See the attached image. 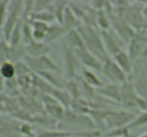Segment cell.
Returning <instances> with one entry per match:
<instances>
[{"label": "cell", "instance_id": "37", "mask_svg": "<svg viewBox=\"0 0 147 137\" xmlns=\"http://www.w3.org/2000/svg\"><path fill=\"white\" fill-rule=\"evenodd\" d=\"M98 27L100 30H109L111 28L110 17L104 10L98 11Z\"/></svg>", "mask_w": 147, "mask_h": 137}, {"label": "cell", "instance_id": "10", "mask_svg": "<svg viewBox=\"0 0 147 137\" xmlns=\"http://www.w3.org/2000/svg\"><path fill=\"white\" fill-rule=\"evenodd\" d=\"M26 54L25 45L20 44L17 47L11 46L4 38L1 39L0 44V57L1 62L5 61L16 63L22 61Z\"/></svg>", "mask_w": 147, "mask_h": 137}, {"label": "cell", "instance_id": "19", "mask_svg": "<svg viewBox=\"0 0 147 137\" xmlns=\"http://www.w3.org/2000/svg\"><path fill=\"white\" fill-rule=\"evenodd\" d=\"M32 124H39L42 126L47 128V130H56L58 128L60 121L53 118L47 113L45 112L33 116Z\"/></svg>", "mask_w": 147, "mask_h": 137}, {"label": "cell", "instance_id": "41", "mask_svg": "<svg viewBox=\"0 0 147 137\" xmlns=\"http://www.w3.org/2000/svg\"><path fill=\"white\" fill-rule=\"evenodd\" d=\"M14 66H15L16 76L17 77L29 75V74H31L32 73H33L30 67L27 64V63L22 60L14 63Z\"/></svg>", "mask_w": 147, "mask_h": 137}, {"label": "cell", "instance_id": "8", "mask_svg": "<svg viewBox=\"0 0 147 137\" xmlns=\"http://www.w3.org/2000/svg\"><path fill=\"white\" fill-rule=\"evenodd\" d=\"M23 122L7 114H1L0 121L1 137H30L22 132Z\"/></svg>", "mask_w": 147, "mask_h": 137}, {"label": "cell", "instance_id": "26", "mask_svg": "<svg viewBox=\"0 0 147 137\" xmlns=\"http://www.w3.org/2000/svg\"><path fill=\"white\" fill-rule=\"evenodd\" d=\"M70 108L79 114H89L90 111L93 109V104L92 101L81 97L77 99H73Z\"/></svg>", "mask_w": 147, "mask_h": 137}, {"label": "cell", "instance_id": "3", "mask_svg": "<svg viewBox=\"0 0 147 137\" xmlns=\"http://www.w3.org/2000/svg\"><path fill=\"white\" fill-rule=\"evenodd\" d=\"M24 2V1L22 0H12L9 1L8 14L4 24L1 27L3 37L6 41H8L13 29L22 19Z\"/></svg>", "mask_w": 147, "mask_h": 137}, {"label": "cell", "instance_id": "28", "mask_svg": "<svg viewBox=\"0 0 147 137\" xmlns=\"http://www.w3.org/2000/svg\"><path fill=\"white\" fill-rule=\"evenodd\" d=\"M80 76L86 82L96 88V89L104 86V84L102 82L101 80L91 69H89L86 67H83Z\"/></svg>", "mask_w": 147, "mask_h": 137}, {"label": "cell", "instance_id": "12", "mask_svg": "<svg viewBox=\"0 0 147 137\" xmlns=\"http://www.w3.org/2000/svg\"><path fill=\"white\" fill-rule=\"evenodd\" d=\"M108 14L110 17L111 29L128 45L136 31L123 19L118 17L113 13Z\"/></svg>", "mask_w": 147, "mask_h": 137}, {"label": "cell", "instance_id": "24", "mask_svg": "<svg viewBox=\"0 0 147 137\" xmlns=\"http://www.w3.org/2000/svg\"><path fill=\"white\" fill-rule=\"evenodd\" d=\"M68 6L80 21H82L91 7L89 1H69Z\"/></svg>", "mask_w": 147, "mask_h": 137}, {"label": "cell", "instance_id": "48", "mask_svg": "<svg viewBox=\"0 0 147 137\" xmlns=\"http://www.w3.org/2000/svg\"><path fill=\"white\" fill-rule=\"evenodd\" d=\"M143 14H144V17H145V19H146V20L147 21V1H146V4H145L144 7Z\"/></svg>", "mask_w": 147, "mask_h": 137}, {"label": "cell", "instance_id": "47", "mask_svg": "<svg viewBox=\"0 0 147 137\" xmlns=\"http://www.w3.org/2000/svg\"><path fill=\"white\" fill-rule=\"evenodd\" d=\"M138 108L142 112L147 113V100L139 96L138 99Z\"/></svg>", "mask_w": 147, "mask_h": 137}, {"label": "cell", "instance_id": "7", "mask_svg": "<svg viewBox=\"0 0 147 137\" xmlns=\"http://www.w3.org/2000/svg\"><path fill=\"white\" fill-rule=\"evenodd\" d=\"M23 61L27 63L33 73L49 71L61 74V69L54 61L47 55L40 57H33L25 54Z\"/></svg>", "mask_w": 147, "mask_h": 137}, {"label": "cell", "instance_id": "49", "mask_svg": "<svg viewBox=\"0 0 147 137\" xmlns=\"http://www.w3.org/2000/svg\"><path fill=\"white\" fill-rule=\"evenodd\" d=\"M140 137H147V132L145 133V134H143V135H142V136H141Z\"/></svg>", "mask_w": 147, "mask_h": 137}, {"label": "cell", "instance_id": "23", "mask_svg": "<svg viewBox=\"0 0 147 137\" xmlns=\"http://www.w3.org/2000/svg\"><path fill=\"white\" fill-rule=\"evenodd\" d=\"M66 34H67V31L64 28L63 24L58 22L53 23L50 25L48 31L46 33V37L44 41L47 44L53 42L58 39L62 36H65Z\"/></svg>", "mask_w": 147, "mask_h": 137}, {"label": "cell", "instance_id": "40", "mask_svg": "<svg viewBox=\"0 0 147 137\" xmlns=\"http://www.w3.org/2000/svg\"><path fill=\"white\" fill-rule=\"evenodd\" d=\"M147 124V113L142 112L137 115L135 119L127 126L129 129L140 128Z\"/></svg>", "mask_w": 147, "mask_h": 137}, {"label": "cell", "instance_id": "35", "mask_svg": "<svg viewBox=\"0 0 147 137\" xmlns=\"http://www.w3.org/2000/svg\"><path fill=\"white\" fill-rule=\"evenodd\" d=\"M32 20H37V21H43V22L49 24V23H52L55 21L56 18L54 14L50 10H45V11H40V12L33 13L32 14L30 21Z\"/></svg>", "mask_w": 147, "mask_h": 137}, {"label": "cell", "instance_id": "25", "mask_svg": "<svg viewBox=\"0 0 147 137\" xmlns=\"http://www.w3.org/2000/svg\"><path fill=\"white\" fill-rule=\"evenodd\" d=\"M45 111L48 115L58 121H63L65 114L66 108L60 103L45 105Z\"/></svg>", "mask_w": 147, "mask_h": 137}, {"label": "cell", "instance_id": "29", "mask_svg": "<svg viewBox=\"0 0 147 137\" xmlns=\"http://www.w3.org/2000/svg\"><path fill=\"white\" fill-rule=\"evenodd\" d=\"M61 105L65 108H69L71 106L73 99L68 92L65 89H59L55 88L51 94Z\"/></svg>", "mask_w": 147, "mask_h": 137}, {"label": "cell", "instance_id": "30", "mask_svg": "<svg viewBox=\"0 0 147 137\" xmlns=\"http://www.w3.org/2000/svg\"><path fill=\"white\" fill-rule=\"evenodd\" d=\"M111 110L108 108H95L90 111L88 115L93 118L97 126H105V121Z\"/></svg>", "mask_w": 147, "mask_h": 137}, {"label": "cell", "instance_id": "5", "mask_svg": "<svg viewBox=\"0 0 147 137\" xmlns=\"http://www.w3.org/2000/svg\"><path fill=\"white\" fill-rule=\"evenodd\" d=\"M127 52L134 63L147 57V31H136L128 44Z\"/></svg>", "mask_w": 147, "mask_h": 137}, {"label": "cell", "instance_id": "20", "mask_svg": "<svg viewBox=\"0 0 147 137\" xmlns=\"http://www.w3.org/2000/svg\"><path fill=\"white\" fill-rule=\"evenodd\" d=\"M113 59L128 76L131 74L134 63L133 62L127 51L123 50L116 54Z\"/></svg>", "mask_w": 147, "mask_h": 137}, {"label": "cell", "instance_id": "6", "mask_svg": "<svg viewBox=\"0 0 147 137\" xmlns=\"http://www.w3.org/2000/svg\"><path fill=\"white\" fill-rule=\"evenodd\" d=\"M137 112L128 110H111L105 121V126L110 130L129 125L135 119Z\"/></svg>", "mask_w": 147, "mask_h": 137}, {"label": "cell", "instance_id": "34", "mask_svg": "<svg viewBox=\"0 0 147 137\" xmlns=\"http://www.w3.org/2000/svg\"><path fill=\"white\" fill-rule=\"evenodd\" d=\"M1 76L4 79H9L16 76L15 66L14 63L9 61H5L1 62V68H0Z\"/></svg>", "mask_w": 147, "mask_h": 137}, {"label": "cell", "instance_id": "22", "mask_svg": "<svg viewBox=\"0 0 147 137\" xmlns=\"http://www.w3.org/2000/svg\"><path fill=\"white\" fill-rule=\"evenodd\" d=\"M61 24H63V26L65 29L67 33L70 30L78 28L82 24V22L78 18L77 16L75 14V13L72 11L71 9L69 7V6H67L65 11L63 23Z\"/></svg>", "mask_w": 147, "mask_h": 137}, {"label": "cell", "instance_id": "17", "mask_svg": "<svg viewBox=\"0 0 147 137\" xmlns=\"http://www.w3.org/2000/svg\"><path fill=\"white\" fill-rule=\"evenodd\" d=\"M51 51V47L45 41H34L32 44L25 46L26 54L33 57H40L47 55Z\"/></svg>", "mask_w": 147, "mask_h": 137}, {"label": "cell", "instance_id": "21", "mask_svg": "<svg viewBox=\"0 0 147 137\" xmlns=\"http://www.w3.org/2000/svg\"><path fill=\"white\" fill-rule=\"evenodd\" d=\"M64 41H65L67 45L73 48V49L86 48L83 37L80 35L77 29L69 31L64 36Z\"/></svg>", "mask_w": 147, "mask_h": 137}, {"label": "cell", "instance_id": "31", "mask_svg": "<svg viewBox=\"0 0 147 137\" xmlns=\"http://www.w3.org/2000/svg\"><path fill=\"white\" fill-rule=\"evenodd\" d=\"M23 21L22 19L19 21L16 27L13 29L9 39L8 40L9 44L13 47H17V46L22 44V27H23Z\"/></svg>", "mask_w": 147, "mask_h": 137}, {"label": "cell", "instance_id": "14", "mask_svg": "<svg viewBox=\"0 0 147 137\" xmlns=\"http://www.w3.org/2000/svg\"><path fill=\"white\" fill-rule=\"evenodd\" d=\"M139 96L135 90L133 84L128 80L121 84V105L128 111L137 112L138 99Z\"/></svg>", "mask_w": 147, "mask_h": 137}, {"label": "cell", "instance_id": "46", "mask_svg": "<svg viewBox=\"0 0 147 137\" xmlns=\"http://www.w3.org/2000/svg\"><path fill=\"white\" fill-rule=\"evenodd\" d=\"M30 23L31 24L32 27L33 31L47 33V31L49 29V27H50V24H47V23L37 21V20H32Z\"/></svg>", "mask_w": 147, "mask_h": 137}, {"label": "cell", "instance_id": "13", "mask_svg": "<svg viewBox=\"0 0 147 137\" xmlns=\"http://www.w3.org/2000/svg\"><path fill=\"white\" fill-rule=\"evenodd\" d=\"M103 42L109 56L114 57L120 51L124 50L127 44L119 37L111 28L109 30H100Z\"/></svg>", "mask_w": 147, "mask_h": 137}, {"label": "cell", "instance_id": "1", "mask_svg": "<svg viewBox=\"0 0 147 137\" xmlns=\"http://www.w3.org/2000/svg\"><path fill=\"white\" fill-rule=\"evenodd\" d=\"M77 29L83 37L86 48L90 52L103 63L110 58L105 47L100 29L81 24Z\"/></svg>", "mask_w": 147, "mask_h": 137}, {"label": "cell", "instance_id": "44", "mask_svg": "<svg viewBox=\"0 0 147 137\" xmlns=\"http://www.w3.org/2000/svg\"><path fill=\"white\" fill-rule=\"evenodd\" d=\"M53 1L49 0H35L34 5V13L40 12L51 9Z\"/></svg>", "mask_w": 147, "mask_h": 137}, {"label": "cell", "instance_id": "42", "mask_svg": "<svg viewBox=\"0 0 147 137\" xmlns=\"http://www.w3.org/2000/svg\"><path fill=\"white\" fill-rule=\"evenodd\" d=\"M31 74L17 77L18 84L22 92L30 89L32 86V76Z\"/></svg>", "mask_w": 147, "mask_h": 137}, {"label": "cell", "instance_id": "4", "mask_svg": "<svg viewBox=\"0 0 147 137\" xmlns=\"http://www.w3.org/2000/svg\"><path fill=\"white\" fill-rule=\"evenodd\" d=\"M63 52L66 76L67 79H76L80 76L78 72L83 68L81 62L75 50L64 41H63Z\"/></svg>", "mask_w": 147, "mask_h": 137}, {"label": "cell", "instance_id": "11", "mask_svg": "<svg viewBox=\"0 0 147 137\" xmlns=\"http://www.w3.org/2000/svg\"><path fill=\"white\" fill-rule=\"evenodd\" d=\"M63 121H65L69 125L90 130L95 129L97 127L96 123L90 115L79 114L70 108H66L65 114Z\"/></svg>", "mask_w": 147, "mask_h": 137}, {"label": "cell", "instance_id": "32", "mask_svg": "<svg viewBox=\"0 0 147 137\" xmlns=\"http://www.w3.org/2000/svg\"><path fill=\"white\" fill-rule=\"evenodd\" d=\"M68 6V1H53L52 11L54 14L57 22L62 24L65 11Z\"/></svg>", "mask_w": 147, "mask_h": 137}, {"label": "cell", "instance_id": "18", "mask_svg": "<svg viewBox=\"0 0 147 137\" xmlns=\"http://www.w3.org/2000/svg\"><path fill=\"white\" fill-rule=\"evenodd\" d=\"M38 75L42 77L52 86L59 89H65L67 79L63 78L60 74L54 71H45L37 73Z\"/></svg>", "mask_w": 147, "mask_h": 137}, {"label": "cell", "instance_id": "15", "mask_svg": "<svg viewBox=\"0 0 147 137\" xmlns=\"http://www.w3.org/2000/svg\"><path fill=\"white\" fill-rule=\"evenodd\" d=\"M74 50L82 65L89 69L101 71L103 63L100 61L96 56L93 55L91 52H90L87 49L84 48Z\"/></svg>", "mask_w": 147, "mask_h": 137}, {"label": "cell", "instance_id": "36", "mask_svg": "<svg viewBox=\"0 0 147 137\" xmlns=\"http://www.w3.org/2000/svg\"><path fill=\"white\" fill-rule=\"evenodd\" d=\"M81 21L82 24L98 28V10L90 7Z\"/></svg>", "mask_w": 147, "mask_h": 137}, {"label": "cell", "instance_id": "2", "mask_svg": "<svg viewBox=\"0 0 147 137\" xmlns=\"http://www.w3.org/2000/svg\"><path fill=\"white\" fill-rule=\"evenodd\" d=\"M129 81L133 84L138 95L147 100V57L135 61Z\"/></svg>", "mask_w": 147, "mask_h": 137}, {"label": "cell", "instance_id": "33", "mask_svg": "<svg viewBox=\"0 0 147 137\" xmlns=\"http://www.w3.org/2000/svg\"><path fill=\"white\" fill-rule=\"evenodd\" d=\"M65 90L70 94L73 99H77L82 97L81 88L77 79H67Z\"/></svg>", "mask_w": 147, "mask_h": 137}, {"label": "cell", "instance_id": "43", "mask_svg": "<svg viewBox=\"0 0 147 137\" xmlns=\"http://www.w3.org/2000/svg\"><path fill=\"white\" fill-rule=\"evenodd\" d=\"M106 137H130V129L127 126L114 128L107 133Z\"/></svg>", "mask_w": 147, "mask_h": 137}, {"label": "cell", "instance_id": "16", "mask_svg": "<svg viewBox=\"0 0 147 137\" xmlns=\"http://www.w3.org/2000/svg\"><path fill=\"white\" fill-rule=\"evenodd\" d=\"M97 93L99 96L109 99L116 104H121V84H111L97 88Z\"/></svg>", "mask_w": 147, "mask_h": 137}, {"label": "cell", "instance_id": "38", "mask_svg": "<svg viewBox=\"0 0 147 137\" xmlns=\"http://www.w3.org/2000/svg\"><path fill=\"white\" fill-rule=\"evenodd\" d=\"M35 41L33 36V29L31 24L28 21L23 23L22 27V42L24 45H29Z\"/></svg>", "mask_w": 147, "mask_h": 137}, {"label": "cell", "instance_id": "45", "mask_svg": "<svg viewBox=\"0 0 147 137\" xmlns=\"http://www.w3.org/2000/svg\"><path fill=\"white\" fill-rule=\"evenodd\" d=\"M9 1H10L9 0H1L0 1V26L1 27L4 24L6 17L8 14Z\"/></svg>", "mask_w": 147, "mask_h": 137}, {"label": "cell", "instance_id": "9", "mask_svg": "<svg viewBox=\"0 0 147 137\" xmlns=\"http://www.w3.org/2000/svg\"><path fill=\"white\" fill-rule=\"evenodd\" d=\"M101 72L113 84H122L129 80V76L111 57L103 62Z\"/></svg>", "mask_w": 147, "mask_h": 137}, {"label": "cell", "instance_id": "27", "mask_svg": "<svg viewBox=\"0 0 147 137\" xmlns=\"http://www.w3.org/2000/svg\"><path fill=\"white\" fill-rule=\"evenodd\" d=\"M76 79L78 80L80 86L81 93L84 96L83 98L90 100V101H97L96 96H97V95H98V94L97 93V89H96L95 87L86 82L80 75Z\"/></svg>", "mask_w": 147, "mask_h": 137}, {"label": "cell", "instance_id": "39", "mask_svg": "<svg viewBox=\"0 0 147 137\" xmlns=\"http://www.w3.org/2000/svg\"><path fill=\"white\" fill-rule=\"evenodd\" d=\"M34 0H27L24 2V9H23L22 19L23 21L30 22L31 20L32 14L34 13Z\"/></svg>", "mask_w": 147, "mask_h": 137}]
</instances>
